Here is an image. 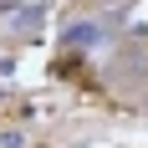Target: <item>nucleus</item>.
I'll use <instances>...</instances> for the list:
<instances>
[{
    "label": "nucleus",
    "instance_id": "obj_1",
    "mask_svg": "<svg viewBox=\"0 0 148 148\" xmlns=\"http://www.w3.org/2000/svg\"><path fill=\"white\" fill-rule=\"evenodd\" d=\"M66 41L72 46H87V41H102V26H92V21H82V26L66 31Z\"/></svg>",
    "mask_w": 148,
    "mask_h": 148
}]
</instances>
